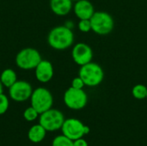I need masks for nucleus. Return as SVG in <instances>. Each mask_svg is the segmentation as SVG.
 I'll return each mask as SVG.
<instances>
[{"mask_svg": "<svg viewBox=\"0 0 147 146\" xmlns=\"http://www.w3.org/2000/svg\"><path fill=\"white\" fill-rule=\"evenodd\" d=\"M72 2H77V1H79V0H71Z\"/></svg>", "mask_w": 147, "mask_h": 146, "instance_id": "24", "label": "nucleus"}, {"mask_svg": "<svg viewBox=\"0 0 147 146\" xmlns=\"http://www.w3.org/2000/svg\"><path fill=\"white\" fill-rule=\"evenodd\" d=\"M78 29L83 32V33H89L91 31V23L90 19H84V20H79L78 24Z\"/></svg>", "mask_w": 147, "mask_h": 146, "instance_id": "20", "label": "nucleus"}, {"mask_svg": "<svg viewBox=\"0 0 147 146\" xmlns=\"http://www.w3.org/2000/svg\"><path fill=\"white\" fill-rule=\"evenodd\" d=\"M73 11L79 20H84L90 19L95 13V9L92 3L89 0H79L75 2Z\"/></svg>", "mask_w": 147, "mask_h": 146, "instance_id": "12", "label": "nucleus"}, {"mask_svg": "<svg viewBox=\"0 0 147 146\" xmlns=\"http://www.w3.org/2000/svg\"><path fill=\"white\" fill-rule=\"evenodd\" d=\"M73 145L74 146H89L87 141L85 139H84L83 138L78 139L76 140L73 141Z\"/></svg>", "mask_w": 147, "mask_h": 146, "instance_id": "22", "label": "nucleus"}, {"mask_svg": "<svg viewBox=\"0 0 147 146\" xmlns=\"http://www.w3.org/2000/svg\"><path fill=\"white\" fill-rule=\"evenodd\" d=\"M0 80L3 87L9 88L17 81V75L16 71L10 68L4 69L0 74Z\"/></svg>", "mask_w": 147, "mask_h": 146, "instance_id": "15", "label": "nucleus"}, {"mask_svg": "<svg viewBox=\"0 0 147 146\" xmlns=\"http://www.w3.org/2000/svg\"><path fill=\"white\" fill-rule=\"evenodd\" d=\"M61 131L63 135L74 141L87 135L90 132V129L81 120L75 118H70L65 120Z\"/></svg>", "mask_w": 147, "mask_h": 146, "instance_id": "7", "label": "nucleus"}, {"mask_svg": "<svg viewBox=\"0 0 147 146\" xmlns=\"http://www.w3.org/2000/svg\"><path fill=\"white\" fill-rule=\"evenodd\" d=\"M146 99H147V96H146Z\"/></svg>", "mask_w": 147, "mask_h": 146, "instance_id": "25", "label": "nucleus"}, {"mask_svg": "<svg viewBox=\"0 0 147 146\" xmlns=\"http://www.w3.org/2000/svg\"><path fill=\"white\" fill-rule=\"evenodd\" d=\"M63 113L55 108H50L39 116V124H40L47 132H55L61 129L65 121Z\"/></svg>", "mask_w": 147, "mask_h": 146, "instance_id": "6", "label": "nucleus"}, {"mask_svg": "<svg viewBox=\"0 0 147 146\" xmlns=\"http://www.w3.org/2000/svg\"><path fill=\"white\" fill-rule=\"evenodd\" d=\"M30 104L40 114L53 108V97L49 89L44 87H38L33 90L30 96Z\"/></svg>", "mask_w": 147, "mask_h": 146, "instance_id": "5", "label": "nucleus"}, {"mask_svg": "<svg viewBox=\"0 0 147 146\" xmlns=\"http://www.w3.org/2000/svg\"><path fill=\"white\" fill-rule=\"evenodd\" d=\"M90 20L91 23V30L99 35H107L114 29V19L108 12L95 11Z\"/></svg>", "mask_w": 147, "mask_h": 146, "instance_id": "4", "label": "nucleus"}, {"mask_svg": "<svg viewBox=\"0 0 147 146\" xmlns=\"http://www.w3.org/2000/svg\"><path fill=\"white\" fill-rule=\"evenodd\" d=\"M52 146H74L73 140L65 137V135H59L53 139Z\"/></svg>", "mask_w": 147, "mask_h": 146, "instance_id": "17", "label": "nucleus"}, {"mask_svg": "<svg viewBox=\"0 0 147 146\" xmlns=\"http://www.w3.org/2000/svg\"><path fill=\"white\" fill-rule=\"evenodd\" d=\"M85 86L84 84V82L83 81V79L78 76L77 77H74L71 81V87L72 88H75V89H84V87Z\"/></svg>", "mask_w": 147, "mask_h": 146, "instance_id": "21", "label": "nucleus"}, {"mask_svg": "<svg viewBox=\"0 0 147 146\" xmlns=\"http://www.w3.org/2000/svg\"><path fill=\"white\" fill-rule=\"evenodd\" d=\"M34 75L37 81L42 83H48L52 80L54 75L53 64L46 59H42L34 68Z\"/></svg>", "mask_w": 147, "mask_h": 146, "instance_id": "11", "label": "nucleus"}, {"mask_svg": "<svg viewBox=\"0 0 147 146\" xmlns=\"http://www.w3.org/2000/svg\"><path fill=\"white\" fill-rule=\"evenodd\" d=\"M1 93H3V83H2V82L0 80V94Z\"/></svg>", "mask_w": 147, "mask_h": 146, "instance_id": "23", "label": "nucleus"}, {"mask_svg": "<svg viewBox=\"0 0 147 146\" xmlns=\"http://www.w3.org/2000/svg\"><path fill=\"white\" fill-rule=\"evenodd\" d=\"M71 0H50V9L56 15L65 16L73 9Z\"/></svg>", "mask_w": 147, "mask_h": 146, "instance_id": "13", "label": "nucleus"}, {"mask_svg": "<svg viewBox=\"0 0 147 146\" xmlns=\"http://www.w3.org/2000/svg\"><path fill=\"white\" fill-rule=\"evenodd\" d=\"M132 95L137 100L146 99L147 87L145 84H141V83H138L134 85L132 89Z\"/></svg>", "mask_w": 147, "mask_h": 146, "instance_id": "16", "label": "nucleus"}, {"mask_svg": "<svg viewBox=\"0 0 147 146\" xmlns=\"http://www.w3.org/2000/svg\"><path fill=\"white\" fill-rule=\"evenodd\" d=\"M9 106V101L8 96L3 93H1L0 94V115L4 114L8 111Z\"/></svg>", "mask_w": 147, "mask_h": 146, "instance_id": "19", "label": "nucleus"}, {"mask_svg": "<svg viewBox=\"0 0 147 146\" xmlns=\"http://www.w3.org/2000/svg\"><path fill=\"white\" fill-rule=\"evenodd\" d=\"M39 116H40V114L32 106L27 108L24 110V112H23V118H24V120H27V121H29V122H32V121L37 120L39 118Z\"/></svg>", "mask_w": 147, "mask_h": 146, "instance_id": "18", "label": "nucleus"}, {"mask_svg": "<svg viewBox=\"0 0 147 146\" xmlns=\"http://www.w3.org/2000/svg\"><path fill=\"white\" fill-rule=\"evenodd\" d=\"M64 102L65 106L72 110H80L85 108L88 102V96L84 89L68 88L64 94Z\"/></svg>", "mask_w": 147, "mask_h": 146, "instance_id": "8", "label": "nucleus"}, {"mask_svg": "<svg viewBox=\"0 0 147 146\" xmlns=\"http://www.w3.org/2000/svg\"><path fill=\"white\" fill-rule=\"evenodd\" d=\"M78 76L83 79L85 86L96 87L101 84L103 81L104 72L102 68L98 64L91 61L80 66Z\"/></svg>", "mask_w": 147, "mask_h": 146, "instance_id": "2", "label": "nucleus"}, {"mask_svg": "<svg viewBox=\"0 0 147 146\" xmlns=\"http://www.w3.org/2000/svg\"><path fill=\"white\" fill-rule=\"evenodd\" d=\"M47 43L54 50L63 51L74 43V34L71 28L65 25L53 28L47 35Z\"/></svg>", "mask_w": 147, "mask_h": 146, "instance_id": "1", "label": "nucleus"}, {"mask_svg": "<svg viewBox=\"0 0 147 146\" xmlns=\"http://www.w3.org/2000/svg\"><path fill=\"white\" fill-rule=\"evenodd\" d=\"M71 58L75 64L82 66L92 61L93 51L89 45L84 42H78L72 47Z\"/></svg>", "mask_w": 147, "mask_h": 146, "instance_id": "10", "label": "nucleus"}, {"mask_svg": "<svg viewBox=\"0 0 147 146\" xmlns=\"http://www.w3.org/2000/svg\"><path fill=\"white\" fill-rule=\"evenodd\" d=\"M47 134V130L40 125L36 124L32 126L28 132V138L29 141L34 144H38L43 141Z\"/></svg>", "mask_w": 147, "mask_h": 146, "instance_id": "14", "label": "nucleus"}, {"mask_svg": "<svg viewBox=\"0 0 147 146\" xmlns=\"http://www.w3.org/2000/svg\"><path fill=\"white\" fill-rule=\"evenodd\" d=\"M41 60L42 58L40 52L33 47L22 48L16 56V66L24 71L34 70Z\"/></svg>", "mask_w": 147, "mask_h": 146, "instance_id": "3", "label": "nucleus"}, {"mask_svg": "<svg viewBox=\"0 0 147 146\" xmlns=\"http://www.w3.org/2000/svg\"><path fill=\"white\" fill-rule=\"evenodd\" d=\"M32 85L24 80H17L9 88V96L11 100L16 102H23L30 99L33 93Z\"/></svg>", "mask_w": 147, "mask_h": 146, "instance_id": "9", "label": "nucleus"}]
</instances>
